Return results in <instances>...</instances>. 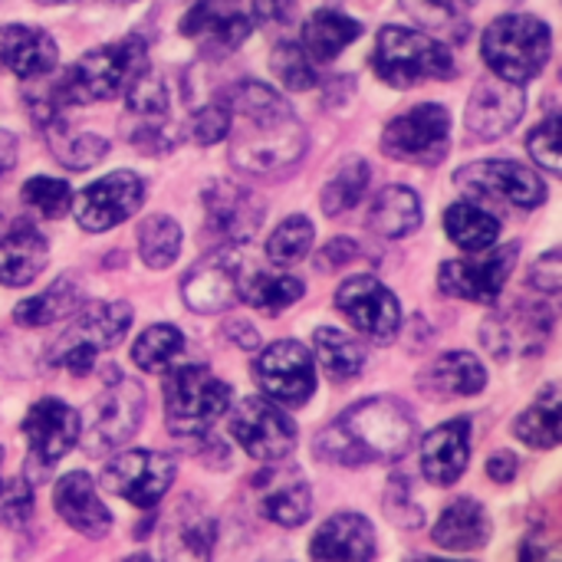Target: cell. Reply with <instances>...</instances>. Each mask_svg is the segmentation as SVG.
Segmentation results:
<instances>
[{
	"instance_id": "836d02e7",
	"label": "cell",
	"mask_w": 562,
	"mask_h": 562,
	"mask_svg": "<svg viewBox=\"0 0 562 562\" xmlns=\"http://www.w3.org/2000/svg\"><path fill=\"white\" fill-rule=\"evenodd\" d=\"M562 398L560 385H547L540 392V398L517 418L514 425V435L527 445V448H537V451H553L560 445L562 431Z\"/></svg>"
},
{
	"instance_id": "cb8c5ba5",
	"label": "cell",
	"mask_w": 562,
	"mask_h": 562,
	"mask_svg": "<svg viewBox=\"0 0 562 562\" xmlns=\"http://www.w3.org/2000/svg\"><path fill=\"white\" fill-rule=\"evenodd\" d=\"M59 49L46 30L3 23L0 26V72L16 79H43L56 69Z\"/></svg>"
},
{
	"instance_id": "30bf717a",
	"label": "cell",
	"mask_w": 562,
	"mask_h": 562,
	"mask_svg": "<svg viewBox=\"0 0 562 562\" xmlns=\"http://www.w3.org/2000/svg\"><path fill=\"white\" fill-rule=\"evenodd\" d=\"M517 254H520L517 244H504V247H487L481 254H471L468 260H445L438 273V286L448 296L494 306L514 273Z\"/></svg>"
},
{
	"instance_id": "db71d44e",
	"label": "cell",
	"mask_w": 562,
	"mask_h": 562,
	"mask_svg": "<svg viewBox=\"0 0 562 562\" xmlns=\"http://www.w3.org/2000/svg\"><path fill=\"white\" fill-rule=\"evenodd\" d=\"M250 10L263 26H290L296 20V0H254Z\"/></svg>"
},
{
	"instance_id": "3957f363",
	"label": "cell",
	"mask_w": 562,
	"mask_h": 562,
	"mask_svg": "<svg viewBox=\"0 0 562 562\" xmlns=\"http://www.w3.org/2000/svg\"><path fill=\"white\" fill-rule=\"evenodd\" d=\"M145 56H148V46L142 36L105 43L79 56L69 69H63V76L49 86V95L63 109L115 99L128 86V79L145 66Z\"/></svg>"
},
{
	"instance_id": "2e32d148",
	"label": "cell",
	"mask_w": 562,
	"mask_h": 562,
	"mask_svg": "<svg viewBox=\"0 0 562 562\" xmlns=\"http://www.w3.org/2000/svg\"><path fill=\"white\" fill-rule=\"evenodd\" d=\"M231 431L240 448L257 461H283L296 448V425L273 398H244L231 415Z\"/></svg>"
},
{
	"instance_id": "ffe728a7",
	"label": "cell",
	"mask_w": 562,
	"mask_h": 562,
	"mask_svg": "<svg viewBox=\"0 0 562 562\" xmlns=\"http://www.w3.org/2000/svg\"><path fill=\"white\" fill-rule=\"evenodd\" d=\"M527 109V92L507 79H481L468 99L464 125L474 138L494 142L517 128Z\"/></svg>"
},
{
	"instance_id": "d6986e66",
	"label": "cell",
	"mask_w": 562,
	"mask_h": 562,
	"mask_svg": "<svg viewBox=\"0 0 562 562\" xmlns=\"http://www.w3.org/2000/svg\"><path fill=\"white\" fill-rule=\"evenodd\" d=\"M181 296L191 313L217 316L240 303V260L234 250H214L201 257L181 280Z\"/></svg>"
},
{
	"instance_id": "6da1fadb",
	"label": "cell",
	"mask_w": 562,
	"mask_h": 562,
	"mask_svg": "<svg viewBox=\"0 0 562 562\" xmlns=\"http://www.w3.org/2000/svg\"><path fill=\"white\" fill-rule=\"evenodd\" d=\"M231 105V165L273 178L286 175L310 148V135L293 105L263 82H240L227 95Z\"/></svg>"
},
{
	"instance_id": "f35d334b",
	"label": "cell",
	"mask_w": 562,
	"mask_h": 562,
	"mask_svg": "<svg viewBox=\"0 0 562 562\" xmlns=\"http://www.w3.org/2000/svg\"><path fill=\"white\" fill-rule=\"evenodd\" d=\"M135 237H138V254H142L145 267H151V270L171 267L181 254V227L175 217L151 214L138 224Z\"/></svg>"
},
{
	"instance_id": "f6af8a7d",
	"label": "cell",
	"mask_w": 562,
	"mask_h": 562,
	"mask_svg": "<svg viewBox=\"0 0 562 562\" xmlns=\"http://www.w3.org/2000/svg\"><path fill=\"white\" fill-rule=\"evenodd\" d=\"M214 547V524L207 517H184L175 520L171 530L165 533V553L168 557H194V560H207Z\"/></svg>"
},
{
	"instance_id": "d590c367",
	"label": "cell",
	"mask_w": 562,
	"mask_h": 562,
	"mask_svg": "<svg viewBox=\"0 0 562 562\" xmlns=\"http://www.w3.org/2000/svg\"><path fill=\"white\" fill-rule=\"evenodd\" d=\"M445 231L464 254H481L497 244L501 221L474 201H458L445 214Z\"/></svg>"
},
{
	"instance_id": "60d3db41",
	"label": "cell",
	"mask_w": 562,
	"mask_h": 562,
	"mask_svg": "<svg viewBox=\"0 0 562 562\" xmlns=\"http://www.w3.org/2000/svg\"><path fill=\"white\" fill-rule=\"evenodd\" d=\"M474 3L477 0H402V7L412 13L415 23H422L425 30L454 33V40H461L458 30L464 33Z\"/></svg>"
},
{
	"instance_id": "5b68a950",
	"label": "cell",
	"mask_w": 562,
	"mask_h": 562,
	"mask_svg": "<svg viewBox=\"0 0 562 562\" xmlns=\"http://www.w3.org/2000/svg\"><path fill=\"white\" fill-rule=\"evenodd\" d=\"M372 69L392 89H412L425 79H451L458 72V63L451 49L431 33L392 23L375 40Z\"/></svg>"
},
{
	"instance_id": "f1b7e54d",
	"label": "cell",
	"mask_w": 562,
	"mask_h": 562,
	"mask_svg": "<svg viewBox=\"0 0 562 562\" xmlns=\"http://www.w3.org/2000/svg\"><path fill=\"white\" fill-rule=\"evenodd\" d=\"M491 517L487 510L471 501V497H461L454 504L445 507L441 520L435 524L431 530V540L441 547V550H451V553H468V550H481L487 540H491Z\"/></svg>"
},
{
	"instance_id": "8d00e7d4",
	"label": "cell",
	"mask_w": 562,
	"mask_h": 562,
	"mask_svg": "<svg viewBox=\"0 0 562 562\" xmlns=\"http://www.w3.org/2000/svg\"><path fill=\"white\" fill-rule=\"evenodd\" d=\"M428 385L441 395H477L487 385L484 362L474 352H445L428 369Z\"/></svg>"
},
{
	"instance_id": "91938a15",
	"label": "cell",
	"mask_w": 562,
	"mask_h": 562,
	"mask_svg": "<svg viewBox=\"0 0 562 562\" xmlns=\"http://www.w3.org/2000/svg\"><path fill=\"white\" fill-rule=\"evenodd\" d=\"M36 3H46L49 7V3H76V0H36Z\"/></svg>"
},
{
	"instance_id": "680465c9",
	"label": "cell",
	"mask_w": 562,
	"mask_h": 562,
	"mask_svg": "<svg viewBox=\"0 0 562 562\" xmlns=\"http://www.w3.org/2000/svg\"><path fill=\"white\" fill-rule=\"evenodd\" d=\"M16 165V135L0 128V181L13 171Z\"/></svg>"
},
{
	"instance_id": "7402d4cb",
	"label": "cell",
	"mask_w": 562,
	"mask_h": 562,
	"mask_svg": "<svg viewBox=\"0 0 562 562\" xmlns=\"http://www.w3.org/2000/svg\"><path fill=\"white\" fill-rule=\"evenodd\" d=\"M273 468L260 471L254 477V501L260 514L280 527H300L310 520L313 510V494L300 468L286 461H270Z\"/></svg>"
},
{
	"instance_id": "816d5d0a",
	"label": "cell",
	"mask_w": 562,
	"mask_h": 562,
	"mask_svg": "<svg viewBox=\"0 0 562 562\" xmlns=\"http://www.w3.org/2000/svg\"><path fill=\"white\" fill-rule=\"evenodd\" d=\"M530 155L537 158L540 168L560 175V115H547V119L530 132Z\"/></svg>"
},
{
	"instance_id": "8fae6325",
	"label": "cell",
	"mask_w": 562,
	"mask_h": 562,
	"mask_svg": "<svg viewBox=\"0 0 562 562\" xmlns=\"http://www.w3.org/2000/svg\"><path fill=\"white\" fill-rule=\"evenodd\" d=\"M336 306L362 336H369L379 346L395 342V336L402 329V306H398L395 293L369 273L349 277L336 290Z\"/></svg>"
},
{
	"instance_id": "7c38bea8",
	"label": "cell",
	"mask_w": 562,
	"mask_h": 562,
	"mask_svg": "<svg viewBox=\"0 0 562 562\" xmlns=\"http://www.w3.org/2000/svg\"><path fill=\"white\" fill-rule=\"evenodd\" d=\"M175 481V461L158 451H125L102 468V487L138 510H151Z\"/></svg>"
},
{
	"instance_id": "7a4b0ae2",
	"label": "cell",
	"mask_w": 562,
	"mask_h": 562,
	"mask_svg": "<svg viewBox=\"0 0 562 562\" xmlns=\"http://www.w3.org/2000/svg\"><path fill=\"white\" fill-rule=\"evenodd\" d=\"M415 418L395 398H366L342 412L333 425H326L313 451L319 461L362 468V464H389L408 454L415 445Z\"/></svg>"
},
{
	"instance_id": "bcb514c9",
	"label": "cell",
	"mask_w": 562,
	"mask_h": 562,
	"mask_svg": "<svg viewBox=\"0 0 562 562\" xmlns=\"http://www.w3.org/2000/svg\"><path fill=\"white\" fill-rule=\"evenodd\" d=\"M270 69L273 76L280 79L283 89H293V92H303V89H313L319 72H316V63L306 56V49L300 43H290L283 40L273 56H270Z\"/></svg>"
},
{
	"instance_id": "f546056e",
	"label": "cell",
	"mask_w": 562,
	"mask_h": 562,
	"mask_svg": "<svg viewBox=\"0 0 562 562\" xmlns=\"http://www.w3.org/2000/svg\"><path fill=\"white\" fill-rule=\"evenodd\" d=\"M362 36V23L352 20L342 10H316L303 23V49L313 63H333L346 46H352Z\"/></svg>"
},
{
	"instance_id": "11a10c76",
	"label": "cell",
	"mask_w": 562,
	"mask_h": 562,
	"mask_svg": "<svg viewBox=\"0 0 562 562\" xmlns=\"http://www.w3.org/2000/svg\"><path fill=\"white\" fill-rule=\"evenodd\" d=\"M132 142H135V148H138V151H148V155H161V151H171V148H175L171 132H168V128H161V125H158V119H148V122L132 135Z\"/></svg>"
},
{
	"instance_id": "c3c4849f",
	"label": "cell",
	"mask_w": 562,
	"mask_h": 562,
	"mask_svg": "<svg viewBox=\"0 0 562 562\" xmlns=\"http://www.w3.org/2000/svg\"><path fill=\"white\" fill-rule=\"evenodd\" d=\"M385 514L395 527H405V530H415L425 524V514H422V504L415 501L412 494V481L408 474H395L389 481V491H385Z\"/></svg>"
},
{
	"instance_id": "e575fe53",
	"label": "cell",
	"mask_w": 562,
	"mask_h": 562,
	"mask_svg": "<svg viewBox=\"0 0 562 562\" xmlns=\"http://www.w3.org/2000/svg\"><path fill=\"white\" fill-rule=\"evenodd\" d=\"M49 142V151L69 168V171H86L92 165H99L109 151V142L102 135H92V132H76L66 125V119H53L40 128Z\"/></svg>"
},
{
	"instance_id": "603a6c76",
	"label": "cell",
	"mask_w": 562,
	"mask_h": 562,
	"mask_svg": "<svg viewBox=\"0 0 562 562\" xmlns=\"http://www.w3.org/2000/svg\"><path fill=\"white\" fill-rule=\"evenodd\" d=\"M207 227L227 244H247L263 221V201L237 181H211L204 188Z\"/></svg>"
},
{
	"instance_id": "ac0fdd59",
	"label": "cell",
	"mask_w": 562,
	"mask_h": 562,
	"mask_svg": "<svg viewBox=\"0 0 562 562\" xmlns=\"http://www.w3.org/2000/svg\"><path fill=\"white\" fill-rule=\"evenodd\" d=\"M454 184L471 191V194H491V198H501L514 207H540L547 201V184L543 178L520 165V161H477V165H468L454 175Z\"/></svg>"
},
{
	"instance_id": "6f0895ef",
	"label": "cell",
	"mask_w": 562,
	"mask_h": 562,
	"mask_svg": "<svg viewBox=\"0 0 562 562\" xmlns=\"http://www.w3.org/2000/svg\"><path fill=\"white\" fill-rule=\"evenodd\" d=\"M487 477L494 484H510L517 477V454L510 451H497L491 461H487Z\"/></svg>"
},
{
	"instance_id": "ba28073f",
	"label": "cell",
	"mask_w": 562,
	"mask_h": 562,
	"mask_svg": "<svg viewBox=\"0 0 562 562\" xmlns=\"http://www.w3.org/2000/svg\"><path fill=\"white\" fill-rule=\"evenodd\" d=\"M145 418V392L135 379H125L122 372H109L105 389L95 395L89 412V428L79 431L82 448L89 454H109L122 448Z\"/></svg>"
},
{
	"instance_id": "83f0119b",
	"label": "cell",
	"mask_w": 562,
	"mask_h": 562,
	"mask_svg": "<svg viewBox=\"0 0 562 562\" xmlns=\"http://www.w3.org/2000/svg\"><path fill=\"white\" fill-rule=\"evenodd\" d=\"M49 260L46 237L33 224H16L0 240V283L3 286H30Z\"/></svg>"
},
{
	"instance_id": "ee69618b",
	"label": "cell",
	"mask_w": 562,
	"mask_h": 562,
	"mask_svg": "<svg viewBox=\"0 0 562 562\" xmlns=\"http://www.w3.org/2000/svg\"><path fill=\"white\" fill-rule=\"evenodd\" d=\"M369 178H372V171H369V165L362 161V158H356V161H349V165H342L339 168V175L323 188V211L329 214V217H336V214H342V211H349V207H356L359 204V198L366 194V188H369Z\"/></svg>"
},
{
	"instance_id": "e0dca14e",
	"label": "cell",
	"mask_w": 562,
	"mask_h": 562,
	"mask_svg": "<svg viewBox=\"0 0 562 562\" xmlns=\"http://www.w3.org/2000/svg\"><path fill=\"white\" fill-rule=\"evenodd\" d=\"M260 389L280 405H306L316 392V362L313 352L293 339L267 346L257 359Z\"/></svg>"
},
{
	"instance_id": "f907efd6",
	"label": "cell",
	"mask_w": 562,
	"mask_h": 562,
	"mask_svg": "<svg viewBox=\"0 0 562 562\" xmlns=\"http://www.w3.org/2000/svg\"><path fill=\"white\" fill-rule=\"evenodd\" d=\"M33 517V484L26 477H13L0 484V524L16 530Z\"/></svg>"
},
{
	"instance_id": "4dcf8cb0",
	"label": "cell",
	"mask_w": 562,
	"mask_h": 562,
	"mask_svg": "<svg viewBox=\"0 0 562 562\" xmlns=\"http://www.w3.org/2000/svg\"><path fill=\"white\" fill-rule=\"evenodd\" d=\"M86 303V293L82 286L72 280V277H63L56 280L53 286H46L40 296L33 300H23L16 310H13V319L16 326H26V329H36V326H56L69 316H76Z\"/></svg>"
},
{
	"instance_id": "681fc988",
	"label": "cell",
	"mask_w": 562,
	"mask_h": 562,
	"mask_svg": "<svg viewBox=\"0 0 562 562\" xmlns=\"http://www.w3.org/2000/svg\"><path fill=\"white\" fill-rule=\"evenodd\" d=\"M227 132H231V105H227V99H214V102L201 105L191 115V125H188V135L198 145H217Z\"/></svg>"
},
{
	"instance_id": "9a60e30c",
	"label": "cell",
	"mask_w": 562,
	"mask_h": 562,
	"mask_svg": "<svg viewBox=\"0 0 562 562\" xmlns=\"http://www.w3.org/2000/svg\"><path fill=\"white\" fill-rule=\"evenodd\" d=\"M553 333V313L547 303H514L510 310H497L481 326V342L494 359L537 356Z\"/></svg>"
},
{
	"instance_id": "6125c7cd",
	"label": "cell",
	"mask_w": 562,
	"mask_h": 562,
	"mask_svg": "<svg viewBox=\"0 0 562 562\" xmlns=\"http://www.w3.org/2000/svg\"><path fill=\"white\" fill-rule=\"evenodd\" d=\"M115 3H132V0H115Z\"/></svg>"
},
{
	"instance_id": "b9f144b4",
	"label": "cell",
	"mask_w": 562,
	"mask_h": 562,
	"mask_svg": "<svg viewBox=\"0 0 562 562\" xmlns=\"http://www.w3.org/2000/svg\"><path fill=\"white\" fill-rule=\"evenodd\" d=\"M125 102H128V112L138 115V119H161L168 112V82H165V76L145 63L128 79Z\"/></svg>"
},
{
	"instance_id": "8992f818",
	"label": "cell",
	"mask_w": 562,
	"mask_h": 562,
	"mask_svg": "<svg viewBox=\"0 0 562 562\" xmlns=\"http://www.w3.org/2000/svg\"><path fill=\"white\" fill-rule=\"evenodd\" d=\"M227 405V382L204 366H184L165 379V422L178 438H207Z\"/></svg>"
},
{
	"instance_id": "7dc6e473",
	"label": "cell",
	"mask_w": 562,
	"mask_h": 562,
	"mask_svg": "<svg viewBox=\"0 0 562 562\" xmlns=\"http://www.w3.org/2000/svg\"><path fill=\"white\" fill-rule=\"evenodd\" d=\"M23 201L46 221H59L69 204H72V194H69V184L63 178H49V175H36L23 184Z\"/></svg>"
},
{
	"instance_id": "44dd1931",
	"label": "cell",
	"mask_w": 562,
	"mask_h": 562,
	"mask_svg": "<svg viewBox=\"0 0 562 562\" xmlns=\"http://www.w3.org/2000/svg\"><path fill=\"white\" fill-rule=\"evenodd\" d=\"M82 431V418L72 405L59 402V398H43L36 402L26 418H23V438L30 445V458L43 464V471H49L66 451L76 448Z\"/></svg>"
},
{
	"instance_id": "d6a6232c",
	"label": "cell",
	"mask_w": 562,
	"mask_h": 562,
	"mask_svg": "<svg viewBox=\"0 0 562 562\" xmlns=\"http://www.w3.org/2000/svg\"><path fill=\"white\" fill-rule=\"evenodd\" d=\"M303 293L306 283L290 273H263V270L240 273V300L260 310L263 316H280L296 300H303Z\"/></svg>"
},
{
	"instance_id": "4316f807",
	"label": "cell",
	"mask_w": 562,
	"mask_h": 562,
	"mask_svg": "<svg viewBox=\"0 0 562 562\" xmlns=\"http://www.w3.org/2000/svg\"><path fill=\"white\" fill-rule=\"evenodd\" d=\"M379 553L375 530L362 514H336L313 537V560H372Z\"/></svg>"
},
{
	"instance_id": "74e56055",
	"label": "cell",
	"mask_w": 562,
	"mask_h": 562,
	"mask_svg": "<svg viewBox=\"0 0 562 562\" xmlns=\"http://www.w3.org/2000/svg\"><path fill=\"white\" fill-rule=\"evenodd\" d=\"M313 346H316V359H319L323 372H326L333 382H349V379H356V375L362 372V366H366V349H362L352 336H346V333H339V329H333V326L316 329Z\"/></svg>"
},
{
	"instance_id": "4fadbf2b",
	"label": "cell",
	"mask_w": 562,
	"mask_h": 562,
	"mask_svg": "<svg viewBox=\"0 0 562 562\" xmlns=\"http://www.w3.org/2000/svg\"><path fill=\"white\" fill-rule=\"evenodd\" d=\"M254 30L250 0H198L184 20L181 33L198 43L204 56H227L247 43Z\"/></svg>"
},
{
	"instance_id": "52a82bcc",
	"label": "cell",
	"mask_w": 562,
	"mask_h": 562,
	"mask_svg": "<svg viewBox=\"0 0 562 562\" xmlns=\"http://www.w3.org/2000/svg\"><path fill=\"white\" fill-rule=\"evenodd\" d=\"M132 326V306L122 300L112 303H92L86 306L69 329H63L59 339L49 346V366L66 369L72 375H86L99 352L115 349Z\"/></svg>"
},
{
	"instance_id": "94428289",
	"label": "cell",
	"mask_w": 562,
	"mask_h": 562,
	"mask_svg": "<svg viewBox=\"0 0 562 562\" xmlns=\"http://www.w3.org/2000/svg\"><path fill=\"white\" fill-rule=\"evenodd\" d=\"M0 471H3V451H0ZM0 484H3V477H0Z\"/></svg>"
},
{
	"instance_id": "9f6ffc18",
	"label": "cell",
	"mask_w": 562,
	"mask_h": 562,
	"mask_svg": "<svg viewBox=\"0 0 562 562\" xmlns=\"http://www.w3.org/2000/svg\"><path fill=\"white\" fill-rule=\"evenodd\" d=\"M356 257H359V244L349 240V237H336V240H329V244L319 250L316 267H319V270H339V267L352 263Z\"/></svg>"
},
{
	"instance_id": "f5cc1de1",
	"label": "cell",
	"mask_w": 562,
	"mask_h": 562,
	"mask_svg": "<svg viewBox=\"0 0 562 562\" xmlns=\"http://www.w3.org/2000/svg\"><path fill=\"white\" fill-rule=\"evenodd\" d=\"M530 283H533L540 293H547V296H557V293H560L562 257L557 247H553V250H547V254L533 263V270H530Z\"/></svg>"
},
{
	"instance_id": "9c48e42d",
	"label": "cell",
	"mask_w": 562,
	"mask_h": 562,
	"mask_svg": "<svg viewBox=\"0 0 562 562\" xmlns=\"http://www.w3.org/2000/svg\"><path fill=\"white\" fill-rule=\"evenodd\" d=\"M448 138H451L448 109L438 102H422L385 125L382 151L395 161H412V165L431 168L448 155Z\"/></svg>"
},
{
	"instance_id": "277c9868",
	"label": "cell",
	"mask_w": 562,
	"mask_h": 562,
	"mask_svg": "<svg viewBox=\"0 0 562 562\" xmlns=\"http://www.w3.org/2000/svg\"><path fill=\"white\" fill-rule=\"evenodd\" d=\"M553 53L550 26L533 13H504L497 16L481 40V56L497 79L530 82L543 72Z\"/></svg>"
},
{
	"instance_id": "7bdbcfd3",
	"label": "cell",
	"mask_w": 562,
	"mask_h": 562,
	"mask_svg": "<svg viewBox=\"0 0 562 562\" xmlns=\"http://www.w3.org/2000/svg\"><path fill=\"white\" fill-rule=\"evenodd\" d=\"M313 237H316V231H313L310 217L293 214L280 227H273V234L267 240V257L273 263H280V267H293V263H300L310 254Z\"/></svg>"
},
{
	"instance_id": "484cf974",
	"label": "cell",
	"mask_w": 562,
	"mask_h": 562,
	"mask_svg": "<svg viewBox=\"0 0 562 562\" xmlns=\"http://www.w3.org/2000/svg\"><path fill=\"white\" fill-rule=\"evenodd\" d=\"M53 507L56 514L82 537L89 540H102L112 530V514L105 510V504L95 494V484L89 474L82 471H69L56 491H53Z\"/></svg>"
},
{
	"instance_id": "1f68e13d",
	"label": "cell",
	"mask_w": 562,
	"mask_h": 562,
	"mask_svg": "<svg viewBox=\"0 0 562 562\" xmlns=\"http://www.w3.org/2000/svg\"><path fill=\"white\" fill-rule=\"evenodd\" d=\"M369 227L389 240H402V237L415 234L422 227L418 194L405 184H392V188L379 191V198L372 201V211H369Z\"/></svg>"
},
{
	"instance_id": "d4e9b609",
	"label": "cell",
	"mask_w": 562,
	"mask_h": 562,
	"mask_svg": "<svg viewBox=\"0 0 562 562\" xmlns=\"http://www.w3.org/2000/svg\"><path fill=\"white\" fill-rule=\"evenodd\" d=\"M468 461H471V422L468 418L445 422L441 428L425 435L422 474L431 484H438V487L458 484V477L468 471Z\"/></svg>"
},
{
	"instance_id": "5bb4252c",
	"label": "cell",
	"mask_w": 562,
	"mask_h": 562,
	"mask_svg": "<svg viewBox=\"0 0 562 562\" xmlns=\"http://www.w3.org/2000/svg\"><path fill=\"white\" fill-rule=\"evenodd\" d=\"M145 204V181L135 171H112L95 184L82 188L69 204L79 227L89 234H102L122 221H128Z\"/></svg>"
},
{
	"instance_id": "ab89813d",
	"label": "cell",
	"mask_w": 562,
	"mask_h": 562,
	"mask_svg": "<svg viewBox=\"0 0 562 562\" xmlns=\"http://www.w3.org/2000/svg\"><path fill=\"white\" fill-rule=\"evenodd\" d=\"M181 349H184V336H181L175 326L155 323V326H148V329L135 339V346H132V362H135L142 372L158 375V372H165V369L181 356Z\"/></svg>"
}]
</instances>
